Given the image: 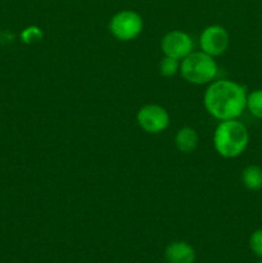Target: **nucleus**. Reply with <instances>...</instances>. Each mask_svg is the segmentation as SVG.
<instances>
[{"mask_svg":"<svg viewBox=\"0 0 262 263\" xmlns=\"http://www.w3.org/2000/svg\"><path fill=\"white\" fill-rule=\"evenodd\" d=\"M247 89L233 80H215L205 89L203 104L218 121L238 120L247 109Z\"/></svg>","mask_w":262,"mask_h":263,"instance_id":"1","label":"nucleus"},{"mask_svg":"<svg viewBox=\"0 0 262 263\" xmlns=\"http://www.w3.org/2000/svg\"><path fill=\"white\" fill-rule=\"evenodd\" d=\"M249 144L247 126L239 120L220 121L213 133V146L218 156L231 159L241 156Z\"/></svg>","mask_w":262,"mask_h":263,"instance_id":"2","label":"nucleus"},{"mask_svg":"<svg viewBox=\"0 0 262 263\" xmlns=\"http://www.w3.org/2000/svg\"><path fill=\"white\" fill-rule=\"evenodd\" d=\"M182 79L193 85H207L215 81L218 73V66L215 58L199 51H192L180 63Z\"/></svg>","mask_w":262,"mask_h":263,"instance_id":"3","label":"nucleus"},{"mask_svg":"<svg viewBox=\"0 0 262 263\" xmlns=\"http://www.w3.org/2000/svg\"><path fill=\"white\" fill-rule=\"evenodd\" d=\"M144 28V21L135 10H120L109 21V32L120 41H133Z\"/></svg>","mask_w":262,"mask_h":263,"instance_id":"4","label":"nucleus"},{"mask_svg":"<svg viewBox=\"0 0 262 263\" xmlns=\"http://www.w3.org/2000/svg\"><path fill=\"white\" fill-rule=\"evenodd\" d=\"M136 122L144 133L158 135L170 126V115L162 105L145 104L136 113Z\"/></svg>","mask_w":262,"mask_h":263,"instance_id":"5","label":"nucleus"},{"mask_svg":"<svg viewBox=\"0 0 262 263\" xmlns=\"http://www.w3.org/2000/svg\"><path fill=\"white\" fill-rule=\"evenodd\" d=\"M230 36L226 28L220 25H211L203 28L199 35V48L208 55L220 57L228 50Z\"/></svg>","mask_w":262,"mask_h":263,"instance_id":"6","label":"nucleus"},{"mask_svg":"<svg viewBox=\"0 0 262 263\" xmlns=\"http://www.w3.org/2000/svg\"><path fill=\"white\" fill-rule=\"evenodd\" d=\"M194 49V43L189 33L180 30L167 32L161 40V50L166 57L182 61Z\"/></svg>","mask_w":262,"mask_h":263,"instance_id":"7","label":"nucleus"},{"mask_svg":"<svg viewBox=\"0 0 262 263\" xmlns=\"http://www.w3.org/2000/svg\"><path fill=\"white\" fill-rule=\"evenodd\" d=\"M164 258L167 263H195L197 253L193 246L182 240L170 243L164 249Z\"/></svg>","mask_w":262,"mask_h":263,"instance_id":"8","label":"nucleus"},{"mask_svg":"<svg viewBox=\"0 0 262 263\" xmlns=\"http://www.w3.org/2000/svg\"><path fill=\"white\" fill-rule=\"evenodd\" d=\"M199 144V135L193 127H181L175 135V145L177 151L184 154H190L197 149Z\"/></svg>","mask_w":262,"mask_h":263,"instance_id":"9","label":"nucleus"},{"mask_svg":"<svg viewBox=\"0 0 262 263\" xmlns=\"http://www.w3.org/2000/svg\"><path fill=\"white\" fill-rule=\"evenodd\" d=\"M241 184L251 192L262 189V167L251 164L241 171Z\"/></svg>","mask_w":262,"mask_h":263,"instance_id":"10","label":"nucleus"},{"mask_svg":"<svg viewBox=\"0 0 262 263\" xmlns=\"http://www.w3.org/2000/svg\"><path fill=\"white\" fill-rule=\"evenodd\" d=\"M247 110L253 117L262 120V89H256L247 95Z\"/></svg>","mask_w":262,"mask_h":263,"instance_id":"11","label":"nucleus"},{"mask_svg":"<svg viewBox=\"0 0 262 263\" xmlns=\"http://www.w3.org/2000/svg\"><path fill=\"white\" fill-rule=\"evenodd\" d=\"M180 63L181 61L179 59L164 55L159 62V73L164 77H174L177 72H180Z\"/></svg>","mask_w":262,"mask_h":263,"instance_id":"12","label":"nucleus"},{"mask_svg":"<svg viewBox=\"0 0 262 263\" xmlns=\"http://www.w3.org/2000/svg\"><path fill=\"white\" fill-rule=\"evenodd\" d=\"M249 248L257 257L262 258V229H257L249 236Z\"/></svg>","mask_w":262,"mask_h":263,"instance_id":"13","label":"nucleus"},{"mask_svg":"<svg viewBox=\"0 0 262 263\" xmlns=\"http://www.w3.org/2000/svg\"><path fill=\"white\" fill-rule=\"evenodd\" d=\"M41 31L38 27H27L22 32V40L25 43H33L36 40H40Z\"/></svg>","mask_w":262,"mask_h":263,"instance_id":"14","label":"nucleus"},{"mask_svg":"<svg viewBox=\"0 0 262 263\" xmlns=\"http://www.w3.org/2000/svg\"><path fill=\"white\" fill-rule=\"evenodd\" d=\"M258 263H262V259H261V261H259V262H258Z\"/></svg>","mask_w":262,"mask_h":263,"instance_id":"15","label":"nucleus"}]
</instances>
